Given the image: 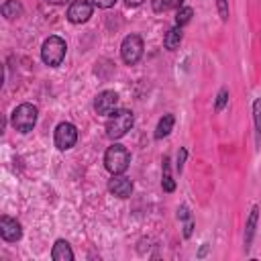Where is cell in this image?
Masks as SVG:
<instances>
[{
  "label": "cell",
  "mask_w": 261,
  "mask_h": 261,
  "mask_svg": "<svg viewBox=\"0 0 261 261\" xmlns=\"http://www.w3.org/2000/svg\"><path fill=\"white\" fill-rule=\"evenodd\" d=\"M192 14H194V10H192L190 6H179V8H177V16H175V24H177V27L188 24V22L192 20Z\"/></svg>",
  "instance_id": "obj_19"
},
{
  "label": "cell",
  "mask_w": 261,
  "mask_h": 261,
  "mask_svg": "<svg viewBox=\"0 0 261 261\" xmlns=\"http://www.w3.org/2000/svg\"><path fill=\"white\" fill-rule=\"evenodd\" d=\"M253 124H255V143L261 147V98L253 100Z\"/></svg>",
  "instance_id": "obj_16"
},
{
  "label": "cell",
  "mask_w": 261,
  "mask_h": 261,
  "mask_svg": "<svg viewBox=\"0 0 261 261\" xmlns=\"http://www.w3.org/2000/svg\"><path fill=\"white\" fill-rule=\"evenodd\" d=\"M65 51H67V45L61 37L57 35H51L49 39L43 41V47H41V59L43 63L51 65V67H57L61 65V61L65 59Z\"/></svg>",
  "instance_id": "obj_3"
},
{
  "label": "cell",
  "mask_w": 261,
  "mask_h": 261,
  "mask_svg": "<svg viewBox=\"0 0 261 261\" xmlns=\"http://www.w3.org/2000/svg\"><path fill=\"white\" fill-rule=\"evenodd\" d=\"M206 251H208V245H204V247L200 249V253H198V257H204V255H206Z\"/></svg>",
  "instance_id": "obj_27"
},
{
  "label": "cell",
  "mask_w": 261,
  "mask_h": 261,
  "mask_svg": "<svg viewBox=\"0 0 261 261\" xmlns=\"http://www.w3.org/2000/svg\"><path fill=\"white\" fill-rule=\"evenodd\" d=\"M192 228H194V222H192V220H188V222H186V226H184V237H186V239L192 234Z\"/></svg>",
  "instance_id": "obj_25"
},
{
  "label": "cell",
  "mask_w": 261,
  "mask_h": 261,
  "mask_svg": "<svg viewBox=\"0 0 261 261\" xmlns=\"http://www.w3.org/2000/svg\"><path fill=\"white\" fill-rule=\"evenodd\" d=\"M118 106V94L114 90H104L94 100V110L100 116H110Z\"/></svg>",
  "instance_id": "obj_7"
},
{
  "label": "cell",
  "mask_w": 261,
  "mask_h": 261,
  "mask_svg": "<svg viewBox=\"0 0 261 261\" xmlns=\"http://www.w3.org/2000/svg\"><path fill=\"white\" fill-rule=\"evenodd\" d=\"M133 124H135V114L126 108H118L110 114V118L106 122V135H108V139L116 141V139L124 137L133 128Z\"/></svg>",
  "instance_id": "obj_1"
},
{
  "label": "cell",
  "mask_w": 261,
  "mask_h": 261,
  "mask_svg": "<svg viewBox=\"0 0 261 261\" xmlns=\"http://www.w3.org/2000/svg\"><path fill=\"white\" fill-rule=\"evenodd\" d=\"M143 55V39L139 35H126L120 43V57L126 65H135Z\"/></svg>",
  "instance_id": "obj_5"
},
{
  "label": "cell",
  "mask_w": 261,
  "mask_h": 261,
  "mask_svg": "<svg viewBox=\"0 0 261 261\" xmlns=\"http://www.w3.org/2000/svg\"><path fill=\"white\" fill-rule=\"evenodd\" d=\"M0 10H2V16L8 18V20H14V18H18L22 14V6H20L18 0H6Z\"/></svg>",
  "instance_id": "obj_15"
},
{
  "label": "cell",
  "mask_w": 261,
  "mask_h": 261,
  "mask_svg": "<svg viewBox=\"0 0 261 261\" xmlns=\"http://www.w3.org/2000/svg\"><path fill=\"white\" fill-rule=\"evenodd\" d=\"M173 122H175L173 114H163V116L159 118L157 126H155V139H157V141H159V139H165V137L171 133V128H173Z\"/></svg>",
  "instance_id": "obj_14"
},
{
  "label": "cell",
  "mask_w": 261,
  "mask_h": 261,
  "mask_svg": "<svg viewBox=\"0 0 261 261\" xmlns=\"http://www.w3.org/2000/svg\"><path fill=\"white\" fill-rule=\"evenodd\" d=\"M0 237L8 243L12 241H18L22 237V226L16 218H10V216H2L0 218Z\"/></svg>",
  "instance_id": "obj_10"
},
{
  "label": "cell",
  "mask_w": 261,
  "mask_h": 261,
  "mask_svg": "<svg viewBox=\"0 0 261 261\" xmlns=\"http://www.w3.org/2000/svg\"><path fill=\"white\" fill-rule=\"evenodd\" d=\"M226 102H228V90H226V88H222V90L218 92V96H216V104H214V108L220 112V110L226 106Z\"/></svg>",
  "instance_id": "obj_20"
},
{
  "label": "cell",
  "mask_w": 261,
  "mask_h": 261,
  "mask_svg": "<svg viewBox=\"0 0 261 261\" xmlns=\"http://www.w3.org/2000/svg\"><path fill=\"white\" fill-rule=\"evenodd\" d=\"M51 259L53 261H73V251H71L69 243L63 239L55 241V245L51 249Z\"/></svg>",
  "instance_id": "obj_11"
},
{
  "label": "cell",
  "mask_w": 261,
  "mask_h": 261,
  "mask_svg": "<svg viewBox=\"0 0 261 261\" xmlns=\"http://www.w3.org/2000/svg\"><path fill=\"white\" fill-rule=\"evenodd\" d=\"M181 37H184V33H181V27H171L167 33H165V37H163V47L167 49V51H175L177 47H179V43H181Z\"/></svg>",
  "instance_id": "obj_13"
},
{
  "label": "cell",
  "mask_w": 261,
  "mask_h": 261,
  "mask_svg": "<svg viewBox=\"0 0 261 261\" xmlns=\"http://www.w3.org/2000/svg\"><path fill=\"white\" fill-rule=\"evenodd\" d=\"M216 8L222 20H228V0H216Z\"/></svg>",
  "instance_id": "obj_21"
},
{
  "label": "cell",
  "mask_w": 261,
  "mask_h": 261,
  "mask_svg": "<svg viewBox=\"0 0 261 261\" xmlns=\"http://www.w3.org/2000/svg\"><path fill=\"white\" fill-rule=\"evenodd\" d=\"M37 116H39L37 106L24 102V104H20V106L14 108V112H12V116H10V122H12V126H14L18 133H29V130H33V126L37 124Z\"/></svg>",
  "instance_id": "obj_4"
},
{
  "label": "cell",
  "mask_w": 261,
  "mask_h": 261,
  "mask_svg": "<svg viewBox=\"0 0 261 261\" xmlns=\"http://www.w3.org/2000/svg\"><path fill=\"white\" fill-rule=\"evenodd\" d=\"M128 163H130V153L126 151V147L118 145V143H112L106 153H104V167L116 175V173H124L128 169Z\"/></svg>",
  "instance_id": "obj_2"
},
{
  "label": "cell",
  "mask_w": 261,
  "mask_h": 261,
  "mask_svg": "<svg viewBox=\"0 0 261 261\" xmlns=\"http://www.w3.org/2000/svg\"><path fill=\"white\" fill-rule=\"evenodd\" d=\"M94 10V2L90 0H73L67 8V20L73 24H82L92 16Z\"/></svg>",
  "instance_id": "obj_8"
},
{
  "label": "cell",
  "mask_w": 261,
  "mask_h": 261,
  "mask_svg": "<svg viewBox=\"0 0 261 261\" xmlns=\"http://www.w3.org/2000/svg\"><path fill=\"white\" fill-rule=\"evenodd\" d=\"M257 218H259V206H253V208H251V212H249L247 224H245V251H249V247H251V241H253V237H255Z\"/></svg>",
  "instance_id": "obj_12"
},
{
  "label": "cell",
  "mask_w": 261,
  "mask_h": 261,
  "mask_svg": "<svg viewBox=\"0 0 261 261\" xmlns=\"http://www.w3.org/2000/svg\"><path fill=\"white\" fill-rule=\"evenodd\" d=\"M161 186L165 192H173L175 190V181L171 177V171H169V157H163V175H161Z\"/></svg>",
  "instance_id": "obj_17"
},
{
  "label": "cell",
  "mask_w": 261,
  "mask_h": 261,
  "mask_svg": "<svg viewBox=\"0 0 261 261\" xmlns=\"http://www.w3.org/2000/svg\"><path fill=\"white\" fill-rule=\"evenodd\" d=\"M108 192H110L112 196H116V198H128V196L133 194V181H130L126 175L116 173V175H112L110 181H108Z\"/></svg>",
  "instance_id": "obj_9"
},
{
  "label": "cell",
  "mask_w": 261,
  "mask_h": 261,
  "mask_svg": "<svg viewBox=\"0 0 261 261\" xmlns=\"http://www.w3.org/2000/svg\"><path fill=\"white\" fill-rule=\"evenodd\" d=\"M47 2H51V4H65V2H69V0H47Z\"/></svg>",
  "instance_id": "obj_28"
},
{
  "label": "cell",
  "mask_w": 261,
  "mask_h": 261,
  "mask_svg": "<svg viewBox=\"0 0 261 261\" xmlns=\"http://www.w3.org/2000/svg\"><path fill=\"white\" fill-rule=\"evenodd\" d=\"M184 4V0H151L153 12H167L171 8H179Z\"/></svg>",
  "instance_id": "obj_18"
},
{
  "label": "cell",
  "mask_w": 261,
  "mask_h": 261,
  "mask_svg": "<svg viewBox=\"0 0 261 261\" xmlns=\"http://www.w3.org/2000/svg\"><path fill=\"white\" fill-rule=\"evenodd\" d=\"M124 2H126L128 6H139V4H143L145 0H124Z\"/></svg>",
  "instance_id": "obj_26"
},
{
  "label": "cell",
  "mask_w": 261,
  "mask_h": 261,
  "mask_svg": "<svg viewBox=\"0 0 261 261\" xmlns=\"http://www.w3.org/2000/svg\"><path fill=\"white\" fill-rule=\"evenodd\" d=\"M92 2H94V6H98V8H110V6L116 4V0H92Z\"/></svg>",
  "instance_id": "obj_23"
},
{
  "label": "cell",
  "mask_w": 261,
  "mask_h": 261,
  "mask_svg": "<svg viewBox=\"0 0 261 261\" xmlns=\"http://www.w3.org/2000/svg\"><path fill=\"white\" fill-rule=\"evenodd\" d=\"M177 218H179V220H190V210H188L186 206L177 208Z\"/></svg>",
  "instance_id": "obj_24"
},
{
  "label": "cell",
  "mask_w": 261,
  "mask_h": 261,
  "mask_svg": "<svg viewBox=\"0 0 261 261\" xmlns=\"http://www.w3.org/2000/svg\"><path fill=\"white\" fill-rule=\"evenodd\" d=\"M53 139H55V147L59 151H67L77 141V128L71 122H59L55 126V137Z\"/></svg>",
  "instance_id": "obj_6"
},
{
  "label": "cell",
  "mask_w": 261,
  "mask_h": 261,
  "mask_svg": "<svg viewBox=\"0 0 261 261\" xmlns=\"http://www.w3.org/2000/svg\"><path fill=\"white\" fill-rule=\"evenodd\" d=\"M186 157H188V151L181 147V149H179V153H177V163H175V169H177L179 173L184 171V163H186Z\"/></svg>",
  "instance_id": "obj_22"
}]
</instances>
